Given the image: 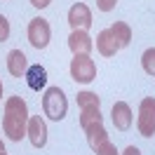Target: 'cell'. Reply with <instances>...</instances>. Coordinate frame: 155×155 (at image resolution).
I'll return each instance as SVG.
<instances>
[{
	"instance_id": "obj_2",
	"label": "cell",
	"mask_w": 155,
	"mask_h": 155,
	"mask_svg": "<svg viewBox=\"0 0 155 155\" xmlns=\"http://www.w3.org/2000/svg\"><path fill=\"white\" fill-rule=\"evenodd\" d=\"M42 110L49 120H64L66 117V110H68V101H66V94L61 92L59 87H49L42 97Z\"/></svg>"
},
{
	"instance_id": "obj_22",
	"label": "cell",
	"mask_w": 155,
	"mask_h": 155,
	"mask_svg": "<svg viewBox=\"0 0 155 155\" xmlns=\"http://www.w3.org/2000/svg\"><path fill=\"white\" fill-rule=\"evenodd\" d=\"M122 155H141V150H139L136 146H127V148H125V153H122Z\"/></svg>"
},
{
	"instance_id": "obj_21",
	"label": "cell",
	"mask_w": 155,
	"mask_h": 155,
	"mask_svg": "<svg viewBox=\"0 0 155 155\" xmlns=\"http://www.w3.org/2000/svg\"><path fill=\"white\" fill-rule=\"evenodd\" d=\"M49 2H52V0H31V5H33V7H38V10H42V7H47Z\"/></svg>"
},
{
	"instance_id": "obj_15",
	"label": "cell",
	"mask_w": 155,
	"mask_h": 155,
	"mask_svg": "<svg viewBox=\"0 0 155 155\" xmlns=\"http://www.w3.org/2000/svg\"><path fill=\"white\" fill-rule=\"evenodd\" d=\"M110 33H113V35H115V40L120 42V49L127 47V45L132 42V28L127 26L125 21H115V24L110 26Z\"/></svg>"
},
{
	"instance_id": "obj_14",
	"label": "cell",
	"mask_w": 155,
	"mask_h": 155,
	"mask_svg": "<svg viewBox=\"0 0 155 155\" xmlns=\"http://www.w3.org/2000/svg\"><path fill=\"white\" fill-rule=\"evenodd\" d=\"M80 127L87 129L89 125H97V122H104V115H101V108L99 106H89V108H80Z\"/></svg>"
},
{
	"instance_id": "obj_23",
	"label": "cell",
	"mask_w": 155,
	"mask_h": 155,
	"mask_svg": "<svg viewBox=\"0 0 155 155\" xmlns=\"http://www.w3.org/2000/svg\"><path fill=\"white\" fill-rule=\"evenodd\" d=\"M2 150H5V146H2V141H0V153H2Z\"/></svg>"
},
{
	"instance_id": "obj_25",
	"label": "cell",
	"mask_w": 155,
	"mask_h": 155,
	"mask_svg": "<svg viewBox=\"0 0 155 155\" xmlns=\"http://www.w3.org/2000/svg\"><path fill=\"white\" fill-rule=\"evenodd\" d=\"M0 155H7V150H2V153H0Z\"/></svg>"
},
{
	"instance_id": "obj_10",
	"label": "cell",
	"mask_w": 155,
	"mask_h": 155,
	"mask_svg": "<svg viewBox=\"0 0 155 155\" xmlns=\"http://www.w3.org/2000/svg\"><path fill=\"white\" fill-rule=\"evenodd\" d=\"M7 71H10L14 78L26 75V71H28V59H26V54H24L21 49H12L10 54H7Z\"/></svg>"
},
{
	"instance_id": "obj_20",
	"label": "cell",
	"mask_w": 155,
	"mask_h": 155,
	"mask_svg": "<svg viewBox=\"0 0 155 155\" xmlns=\"http://www.w3.org/2000/svg\"><path fill=\"white\" fill-rule=\"evenodd\" d=\"M115 2H117V0H97V7L101 12H110L113 7H115Z\"/></svg>"
},
{
	"instance_id": "obj_4",
	"label": "cell",
	"mask_w": 155,
	"mask_h": 155,
	"mask_svg": "<svg viewBox=\"0 0 155 155\" xmlns=\"http://www.w3.org/2000/svg\"><path fill=\"white\" fill-rule=\"evenodd\" d=\"M136 127H139V134L141 136H153L155 134V99L153 97H146L141 101Z\"/></svg>"
},
{
	"instance_id": "obj_18",
	"label": "cell",
	"mask_w": 155,
	"mask_h": 155,
	"mask_svg": "<svg viewBox=\"0 0 155 155\" xmlns=\"http://www.w3.org/2000/svg\"><path fill=\"white\" fill-rule=\"evenodd\" d=\"M94 153H97V155H117V148L110 143V141H104V143L99 146Z\"/></svg>"
},
{
	"instance_id": "obj_5",
	"label": "cell",
	"mask_w": 155,
	"mask_h": 155,
	"mask_svg": "<svg viewBox=\"0 0 155 155\" xmlns=\"http://www.w3.org/2000/svg\"><path fill=\"white\" fill-rule=\"evenodd\" d=\"M49 38H52V28H49L47 19H31L28 24V42L33 45L35 49H45L49 45Z\"/></svg>"
},
{
	"instance_id": "obj_6",
	"label": "cell",
	"mask_w": 155,
	"mask_h": 155,
	"mask_svg": "<svg viewBox=\"0 0 155 155\" xmlns=\"http://www.w3.org/2000/svg\"><path fill=\"white\" fill-rule=\"evenodd\" d=\"M68 26L73 31H87L92 26V12L85 2H75L68 10Z\"/></svg>"
},
{
	"instance_id": "obj_16",
	"label": "cell",
	"mask_w": 155,
	"mask_h": 155,
	"mask_svg": "<svg viewBox=\"0 0 155 155\" xmlns=\"http://www.w3.org/2000/svg\"><path fill=\"white\" fill-rule=\"evenodd\" d=\"M78 106L80 108H89V106L101 108V99H99L94 92H80V94H78Z\"/></svg>"
},
{
	"instance_id": "obj_7",
	"label": "cell",
	"mask_w": 155,
	"mask_h": 155,
	"mask_svg": "<svg viewBox=\"0 0 155 155\" xmlns=\"http://www.w3.org/2000/svg\"><path fill=\"white\" fill-rule=\"evenodd\" d=\"M26 134H28L31 143L35 146V148H42V146L47 143V125H45V120L40 115L28 117V129H26Z\"/></svg>"
},
{
	"instance_id": "obj_12",
	"label": "cell",
	"mask_w": 155,
	"mask_h": 155,
	"mask_svg": "<svg viewBox=\"0 0 155 155\" xmlns=\"http://www.w3.org/2000/svg\"><path fill=\"white\" fill-rule=\"evenodd\" d=\"M26 82H28V87L33 89V92H40V89L47 85V71L40 66V64L28 66V71H26Z\"/></svg>"
},
{
	"instance_id": "obj_13",
	"label": "cell",
	"mask_w": 155,
	"mask_h": 155,
	"mask_svg": "<svg viewBox=\"0 0 155 155\" xmlns=\"http://www.w3.org/2000/svg\"><path fill=\"white\" fill-rule=\"evenodd\" d=\"M85 134H87V143H89L92 150H97L104 141H108V132H106V127H104V122L89 125L87 129H85Z\"/></svg>"
},
{
	"instance_id": "obj_9",
	"label": "cell",
	"mask_w": 155,
	"mask_h": 155,
	"mask_svg": "<svg viewBox=\"0 0 155 155\" xmlns=\"http://www.w3.org/2000/svg\"><path fill=\"white\" fill-rule=\"evenodd\" d=\"M68 47L73 52V57H75V54H89L92 47H94V42H92L87 31H73L71 38H68Z\"/></svg>"
},
{
	"instance_id": "obj_1",
	"label": "cell",
	"mask_w": 155,
	"mask_h": 155,
	"mask_svg": "<svg viewBox=\"0 0 155 155\" xmlns=\"http://www.w3.org/2000/svg\"><path fill=\"white\" fill-rule=\"evenodd\" d=\"M28 129V106L21 97H10L5 101V117H2V132L12 141H21Z\"/></svg>"
},
{
	"instance_id": "obj_8",
	"label": "cell",
	"mask_w": 155,
	"mask_h": 155,
	"mask_svg": "<svg viewBox=\"0 0 155 155\" xmlns=\"http://www.w3.org/2000/svg\"><path fill=\"white\" fill-rule=\"evenodd\" d=\"M110 117H113V125L120 129V132H127L132 127V108L125 101H115L113 108H110Z\"/></svg>"
},
{
	"instance_id": "obj_24",
	"label": "cell",
	"mask_w": 155,
	"mask_h": 155,
	"mask_svg": "<svg viewBox=\"0 0 155 155\" xmlns=\"http://www.w3.org/2000/svg\"><path fill=\"white\" fill-rule=\"evenodd\" d=\"M0 97H2V80H0Z\"/></svg>"
},
{
	"instance_id": "obj_11",
	"label": "cell",
	"mask_w": 155,
	"mask_h": 155,
	"mask_svg": "<svg viewBox=\"0 0 155 155\" xmlns=\"http://www.w3.org/2000/svg\"><path fill=\"white\" fill-rule=\"evenodd\" d=\"M97 49H99L101 57H113L117 49H120V42H117L115 35L110 33V28L101 31V33L97 35Z\"/></svg>"
},
{
	"instance_id": "obj_19",
	"label": "cell",
	"mask_w": 155,
	"mask_h": 155,
	"mask_svg": "<svg viewBox=\"0 0 155 155\" xmlns=\"http://www.w3.org/2000/svg\"><path fill=\"white\" fill-rule=\"evenodd\" d=\"M7 38H10V21H7V17L0 14V42H5Z\"/></svg>"
},
{
	"instance_id": "obj_17",
	"label": "cell",
	"mask_w": 155,
	"mask_h": 155,
	"mask_svg": "<svg viewBox=\"0 0 155 155\" xmlns=\"http://www.w3.org/2000/svg\"><path fill=\"white\" fill-rule=\"evenodd\" d=\"M141 66H143V71L148 73V75L155 78V47H148L143 52V57H141Z\"/></svg>"
},
{
	"instance_id": "obj_3",
	"label": "cell",
	"mask_w": 155,
	"mask_h": 155,
	"mask_svg": "<svg viewBox=\"0 0 155 155\" xmlns=\"http://www.w3.org/2000/svg\"><path fill=\"white\" fill-rule=\"evenodd\" d=\"M71 78L75 82H82L87 85L97 78V64L89 59V54H75L73 61H71Z\"/></svg>"
}]
</instances>
